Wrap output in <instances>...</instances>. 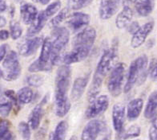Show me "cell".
Returning <instances> with one entry per match:
<instances>
[{"instance_id":"1","label":"cell","mask_w":157,"mask_h":140,"mask_svg":"<svg viewBox=\"0 0 157 140\" xmlns=\"http://www.w3.org/2000/svg\"><path fill=\"white\" fill-rule=\"evenodd\" d=\"M96 38V31L93 27H86L78 32L72 40V48L63 57L65 65L80 62L88 57Z\"/></svg>"},{"instance_id":"2","label":"cell","mask_w":157,"mask_h":140,"mask_svg":"<svg viewBox=\"0 0 157 140\" xmlns=\"http://www.w3.org/2000/svg\"><path fill=\"white\" fill-rule=\"evenodd\" d=\"M71 78V69L68 65L60 66L56 77V114L59 118L64 117L71 109L68 98V90Z\"/></svg>"},{"instance_id":"3","label":"cell","mask_w":157,"mask_h":140,"mask_svg":"<svg viewBox=\"0 0 157 140\" xmlns=\"http://www.w3.org/2000/svg\"><path fill=\"white\" fill-rule=\"evenodd\" d=\"M118 55V40H115L111 48L103 52L98 63L95 74L92 78L91 86L88 90V99L90 102L97 97L102 88L103 80L113 67Z\"/></svg>"},{"instance_id":"4","label":"cell","mask_w":157,"mask_h":140,"mask_svg":"<svg viewBox=\"0 0 157 140\" xmlns=\"http://www.w3.org/2000/svg\"><path fill=\"white\" fill-rule=\"evenodd\" d=\"M148 59L146 55H141L132 62L128 71L126 85L124 86V93L130 92L136 85L141 86L147 79Z\"/></svg>"},{"instance_id":"5","label":"cell","mask_w":157,"mask_h":140,"mask_svg":"<svg viewBox=\"0 0 157 140\" xmlns=\"http://www.w3.org/2000/svg\"><path fill=\"white\" fill-rule=\"evenodd\" d=\"M52 42V55L51 62L52 65H55L59 62L60 53L68 43L70 40V32L66 27H56L52 31L50 36Z\"/></svg>"},{"instance_id":"6","label":"cell","mask_w":157,"mask_h":140,"mask_svg":"<svg viewBox=\"0 0 157 140\" xmlns=\"http://www.w3.org/2000/svg\"><path fill=\"white\" fill-rule=\"evenodd\" d=\"M2 63V77L7 82H13L19 78L22 68L19 57L15 51H10L4 57Z\"/></svg>"},{"instance_id":"7","label":"cell","mask_w":157,"mask_h":140,"mask_svg":"<svg viewBox=\"0 0 157 140\" xmlns=\"http://www.w3.org/2000/svg\"><path fill=\"white\" fill-rule=\"evenodd\" d=\"M125 65L119 63L112 69L108 82V89L112 97H119L122 93L124 83Z\"/></svg>"},{"instance_id":"8","label":"cell","mask_w":157,"mask_h":140,"mask_svg":"<svg viewBox=\"0 0 157 140\" xmlns=\"http://www.w3.org/2000/svg\"><path fill=\"white\" fill-rule=\"evenodd\" d=\"M106 123L102 120L93 119L89 122L82 132L81 139L95 140L103 132L108 131Z\"/></svg>"},{"instance_id":"9","label":"cell","mask_w":157,"mask_h":140,"mask_svg":"<svg viewBox=\"0 0 157 140\" xmlns=\"http://www.w3.org/2000/svg\"><path fill=\"white\" fill-rule=\"evenodd\" d=\"M108 106H109L108 97L107 95H101L91 101V105L87 109L85 115L87 118H94L98 117L108 110Z\"/></svg>"},{"instance_id":"10","label":"cell","mask_w":157,"mask_h":140,"mask_svg":"<svg viewBox=\"0 0 157 140\" xmlns=\"http://www.w3.org/2000/svg\"><path fill=\"white\" fill-rule=\"evenodd\" d=\"M153 28H154V22L152 21L147 22L142 27H139V29L133 34L132 41H131V46L133 48H140L152 31Z\"/></svg>"},{"instance_id":"11","label":"cell","mask_w":157,"mask_h":140,"mask_svg":"<svg viewBox=\"0 0 157 140\" xmlns=\"http://www.w3.org/2000/svg\"><path fill=\"white\" fill-rule=\"evenodd\" d=\"M67 18V25L74 31H78L87 27L91 20L90 15L83 12H75Z\"/></svg>"},{"instance_id":"12","label":"cell","mask_w":157,"mask_h":140,"mask_svg":"<svg viewBox=\"0 0 157 140\" xmlns=\"http://www.w3.org/2000/svg\"><path fill=\"white\" fill-rule=\"evenodd\" d=\"M120 0H101L99 6V16L102 19L112 18L117 12Z\"/></svg>"},{"instance_id":"13","label":"cell","mask_w":157,"mask_h":140,"mask_svg":"<svg viewBox=\"0 0 157 140\" xmlns=\"http://www.w3.org/2000/svg\"><path fill=\"white\" fill-rule=\"evenodd\" d=\"M89 80H90V73L75 79L71 92V98L72 101H78L82 98L89 82Z\"/></svg>"},{"instance_id":"14","label":"cell","mask_w":157,"mask_h":140,"mask_svg":"<svg viewBox=\"0 0 157 140\" xmlns=\"http://www.w3.org/2000/svg\"><path fill=\"white\" fill-rule=\"evenodd\" d=\"M48 100V97L47 95L45 96L42 102L37 105L33 109V110L31 111V114L29 116V126L31 127V129L33 130H36L38 129L41 122L42 118L44 114V106L47 104Z\"/></svg>"},{"instance_id":"15","label":"cell","mask_w":157,"mask_h":140,"mask_svg":"<svg viewBox=\"0 0 157 140\" xmlns=\"http://www.w3.org/2000/svg\"><path fill=\"white\" fill-rule=\"evenodd\" d=\"M112 122L114 129L118 133L123 131L125 122V107L124 105L118 103L112 108Z\"/></svg>"},{"instance_id":"16","label":"cell","mask_w":157,"mask_h":140,"mask_svg":"<svg viewBox=\"0 0 157 140\" xmlns=\"http://www.w3.org/2000/svg\"><path fill=\"white\" fill-rule=\"evenodd\" d=\"M43 43V38L35 37L31 40H25L19 47V53L23 57H31L35 54Z\"/></svg>"},{"instance_id":"17","label":"cell","mask_w":157,"mask_h":140,"mask_svg":"<svg viewBox=\"0 0 157 140\" xmlns=\"http://www.w3.org/2000/svg\"><path fill=\"white\" fill-rule=\"evenodd\" d=\"M21 19L25 24H31L38 15V10L31 3H23L20 6Z\"/></svg>"},{"instance_id":"18","label":"cell","mask_w":157,"mask_h":140,"mask_svg":"<svg viewBox=\"0 0 157 140\" xmlns=\"http://www.w3.org/2000/svg\"><path fill=\"white\" fill-rule=\"evenodd\" d=\"M48 19L49 18L45 15L44 10L40 11L37 15L35 20L31 23V27L27 31V36L31 37V36H34L35 35L40 32V31L44 28V27L47 23Z\"/></svg>"},{"instance_id":"19","label":"cell","mask_w":157,"mask_h":140,"mask_svg":"<svg viewBox=\"0 0 157 140\" xmlns=\"http://www.w3.org/2000/svg\"><path fill=\"white\" fill-rule=\"evenodd\" d=\"M144 106V101L141 98L133 99L128 103V111H127V117L128 120L134 121L137 119L140 115L141 111Z\"/></svg>"},{"instance_id":"20","label":"cell","mask_w":157,"mask_h":140,"mask_svg":"<svg viewBox=\"0 0 157 140\" xmlns=\"http://www.w3.org/2000/svg\"><path fill=\"white\" fill-rule=\"evenodd\" d=\"M134 16L133 10L131 7L125 6L121 12L117 15L116 19V25L119 29H123L132 22Z\"/></svg>"},{"instance_id":"21","label":"cell","mask_w":157,"mask_h":140,"mask_svg":"<svg viewBox=\"0 0 157 140\" xmlns=\"http://www.w3.org/2000/svg\"><path fill=\"white\" fill-rule=\"evenodd\" d=\"M52 42L50 38H46L45 40H43V45H42L41 52H40V56L39 57V60L42 64L46 65H49V66H53L51 62V59H52Z\"/></svg>"},{"instance_id":"22","label":"cell","mask_w":157,"mask_h":140,"mask_svg":"<svg viewBox=\"0 0 157 140\" xmlns=\"http://www.w3.org/2000/svg\"><path fill=\"white\" fill-rule=\"evenodd\" d=\"M156 107H157V93L153 91L149 96L147 100V106L145 108L144 117L147 119H152L153 118L156 117Z\"/></svg>"},{"instance_id":"23","label":"cell","mask_w":157,"mask_h":140,"mask_svg":"<svg viewBox=\"0 0 157 140\" xmlns=\"http://www.w3.org/2000/svg\"><path fill=\"white\" fill-rule=\"evenodd\" d=\"M154 8L153 0H137L136 3V12L140 16L146 17L152 12Z\"/></svg>"},{"instance_id":"24","label":"cell","mask_w":157,"mask_h":140,"mask_svg":"<svg viewBox=\"0 0 157 140\" xmlns=\"http://www.w3.org/2000/svg\"><path fill=\"white\" fill-rule=\"evenodd\" d=\"M67 129H68V125L67 122L65 121L60 122L58 125L56 126V130L52 133L51 135V139L54 140H63L65 138L67 132Z\"/></svg>"},{"instance_id":"25","label":"cell","mask_w":157,"mask_h":140,"mask_svg":"<svg viewBox=\"0 0 157 140\" xmlns=\"http://www.w3.org/2000/svg\"><path fill=\"white\" fill-rule=\"evenodd\" d=\"M33 91L29 87H23L19 90L17 94V98L22 104H28L33 100Z\"/></svg>"},{"instance_id":"26","label":"cell","mask_w":157,"mask_h":140,"mask_svg":"<svg viewBox=\"0 0 157 140\" xmlns=\"http://www.w3.org/2000/svg\"><path fill=\"white\" fill-rule=\"evenodd\" d=\"M15 137L10 130V122L6 119H0V140L14 139Z\"/></svg>"},{"instance_id":"27","label":"cell","mask_w":157,"mask_h":140,"mask_svg":"<svg viewBox=\"0 0 157 140\" xmlns=\"http://www.w3.org/2000/svg\"><path fill=\"white\" fill-rule=\"evenodd\" d=\"M140 127L138 125H132L128 128L125 132L121 131L119 133L117 138L121 139H128L130 138H136L140 134Z\"/></svg>"},{"instance_id":"28","label":"cell","mask_w":157,"mask_h":140,"mask_svg":"<svg viewBox=\"0 0 157 140\" xmlns=\"http://www.w3.org/2000/svg\"><path fill=\"white\" fill-rule=\"evenodd\" d=\"M13 104L11 101L6 96L0 98V115L2 117H7L12 110Z\"/></svg>"},{"instance_id":"29","label":"cell","mask_w":157,"mask_h":140,"mask_svg":"<svg viewBox=\"0 0 157 140\" xmlns=\"http://www.w3.org/2000/svg\"><path fill=\"white\" fill-rule=\"evenodd\" d=\"M68 13H69V10L67 8H64L59 13L58 15L55 16L53 19L51 20L50 22V27H58L60 23H62L63 21H64L65 19L68 17Z\"/></svg>"},{"instance_id":"30","label":"cell","mask_w":157,"mask_h":140,"mask_svg":"<svg viewBox=\"0 0 157 140\" xmlns=\"http://www.w3.org/2000/svg\"><path fill=\"white\" fill-rule=\"evenodd\" d=\"M92 0H68L67 6L71 10H80L85 6H88Z\"/></svg>"},{"instance_id":"31","label":"cell","mask_w":157,"mask_h":140,"mask_svg":"<svg viewBox=\"0 0 157 140\" xmlns=\"http://www.w3.org/2000/svg\"><path fill=\"white\" fill-rule=\"evenodd\" d=\"M10 36L13 40H18L22 36L23 33V29L22 27L19 24V22L16 21H11L10 23Z\"/></svg>"},{"instance_id":"32","label":"cell","mask_w":157,"mask_h":140,"mask_svg":"<svg viewBox=\"0 0 157 140\" xmlns=\"http://www.w3.org/2000/svg\"><path fill=\"white\" fill-rule=\"evenodd\" d=\"M52 66H49V65H46L42 64L39 60H36V61H34L32 64L29 66V72L31 73H37V72H48L50 71L52 69Z\"/></svg>"},{"instance_id":"33","label":"cell","mask_w":157,"mask_h":140,"mask_svg":"<svg viewBox=\"0 0 157 140\" xmlns=\"http://www.w3.org/2000/svg\"><path fill=\"white\" fill-rule=\"evenodd\" d=\"M27 82L30 86L39 87L44 84V78L43 76L39 75V74H32V75L27 77Z\"/></svg>"},{"instance_id":"34","label":"cell","mask_w":157,"mask_h":140,"mask_svg":"<svg viewBox=\"0 0 157 140\" xmlns=\"http://www.w3.org/2000/svg\"><path fill=\"white\" fill-rule=\"evenodd\" d=\"M60 8H61V2L57 0V1H55L52 3H51L49 6H48V7L44 11L48 18H51L55 14L58 12Z\"/></svg>"},{"instance_id":"35","label":"cell","mask_w":157,"mask_h":140,"mask_svg":"<svg viewBox=\"0 0 157 140\" xmlns=\"http://www.w3.org/2000/svg\"><path fill=\"white\" fill-rule=\"evenodd\" d=\"M19 130L20 134L24 139H30L31 138V130H30L29 124L25 122H21L19 124Z\"/></svg>"},{"instance_id":"36","label":"cell","mask_w":157,"mask_h":140,"mask_svg":"<svg viewBox=\"0 0 157 140\" xmlns=\"http://www.w3.org/2000/svg\"><path fill=\"white\" fill-rule=\"evenodd\" d=\"M147 74L152 81H156L157 78V63L156 58H153L149 64V68L147 69Z\"/></svg>"},{"instance_id":"37","label":"cell","mask_w":157,"mask_h":140,"mask_svg":"<svg viewBox=\"0 0 157 140\" xmlns=\"http://www.w3.org/2000/svg\"><path fill=\"white\" fill-rule=\"evenodd\" d=\"M151 120H152V122H151V126L149 129L148 137L151 140H156V117L153 118Z\"/></svg>"},{"instance_id":"38","label":"cell","mask_w":157,"mask_h":140,"mask_svg":"<svg viewBox=\"0 0 157 140\" xmlns=\"http://www.w3.org/2000/svg\"><path fill=\"white\" fill-rule=\"evenodd\" d=\"M5 96L11 101V102H12L13 105H15V106L19 108V101H18L17 95L15 94V91H14V90H6V92H5Z\"/></svg>"},{"instance_id":"39","label":"cell","mask_w":157,"mask_h":140,"mask_svg":"<svg viewBox=\"0 0 157 140\" xmlns=\"http://www.w3.org/2000/svg\"><path fill=\"white\" fill-rule=\"evenodd\" d=\"M128 31L129 32L130 34H134L136 31H137V30L139 29V27H140V24H139L138 22H136V21H134V22H131L129 24H128Z\"/></svg>"},{"instance_id":"40","label":"cell","mask_w":157,"mask_h":140,"mask_svg":"<svg viewBox=\"0 0 157 140\" xmlns=\"http://www.w3.org/2000/svg\"><path fill=\"white\" fill-rule=\"evenodd\" d=\"M6 50H7V45L6 44L0 45V61H2L4 59V57H6Z\"/></svg>"},{"instance_id":"41","label":"cell","mask_w":157,"mask_h":140,"mask_svg":"<svg viewBox=\"0 0 157 140\" xmlns=\"http://www.w3.org/2000/svg\"><path fill=\"white\" fill-rule=\"evenodd\" d=\"M10 33L6 30H0V40H6L9 38Z\"/></svg>"},{"instance_id":"42","label":"cell","mask_w":157,"mask_h":140,"mask_svg":"<svg viewBox=\"0 0 157 140\" xmlns=\"http://www.w3.org/2000/svg\"><path fill=\"white\" fill-rule=\"evenodd\" d=\"M6 3L5 0H0V12L6 10Z\"/></svg>"},{"instance_id":"43","label":"cell","mask_w":157,"mask_h":140,"mask_svg":"<svg viewBox=\"0 0 157 140\" xmlns=\"http://www.w3.org/2000/svg\"><path fill=\"white\" fill-rule=\"evenodd\" d=\"M5 25H6V19L4 17L0 15V27H4Z\"/></svg>"},{"instance_id":"44","label":"cell","mask_w":157,"mask_h":140,"mask_svg":"<svg viewBox=\"0 0 157 140\" xmlns=\"http://www.w3.org/2000/svg\"><path fill=\"white\" fill-rule=\"evenodd\" d=\"M39 1L41 2L43 5H47L48 3H49V2L51 0H39Z\"/></svg>"},{"instance_id":"45","label":"cell","mask_w":157,"mask_h":140,"mask_svg":"<svg viewBox=\"0 0 157 140\" xmlns=\"http://www.w3.org/2000/svg\"><path fill=\"white\" fill-rule=\"evenodd\" d=\"M137 0H127V2H130V3H133V2H136Z\"/></svg>"},{"instance_id":"46","label":"cell","mask_w":157,"mask_h":140,"mask_svg":"<svg viewBox=\"0 0 157 140\" xmlns=\"http://www.w3.org/2000/svg\"><path fill=\"white\" fill-rule=\"evenodd\" d=\"M1 77H2V70L0 69V78H1Z\"/></svg>"},{"instance_id":"47","label":"cell","mask_w":157,"mask_h":140,"mask_svg":"<svg viewBox=\"0 0 157 140\" xmlns=\"http://www.w3.org/2000/svg\"><path fill=\"white\" fill-rule=\"evenodd\" d=\"M32 1H34V2H39V0H32Z\"/></svg>"},{"instance_id":"48","label":"cell","mask_w":157,"mask_h":140,"mask_svg":"<svg viewBox=\"0 0 157 140\" xmlns=\"http://www.w3.org/2000/svg\"><path fill=\"white\" fill-rule=\"evenodd\" d=\"M0 93H1V88H0Z\"/></svg>"}]
</instances>
